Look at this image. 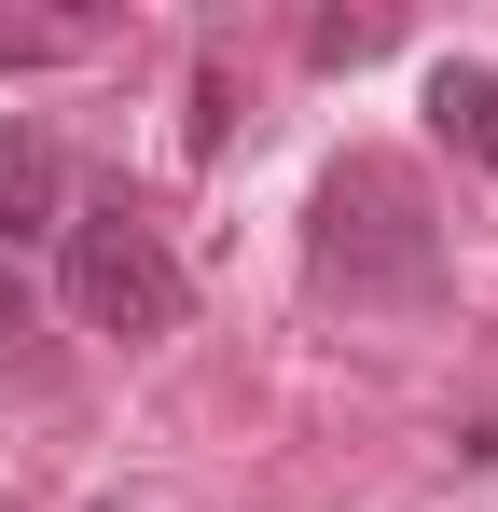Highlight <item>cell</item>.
I'll return each mask as SVG.
<instances>
[{"label": "cell", "mask_w": 498, "mask_h": 512, "mask_svg": "<svg viewBox=\"0 0 498 512\" xmlns=\"http://www.w3.org/2000/svg\"><path fill=\"white\" fill-rule=\"evenodd\" d=\"M56 222H70V153L42 125H0V263L28 236H56Z\"/></svg>", "instance_id": "3957f363"}, {"label": "cell", "mask_w": 498, "mask_h": 512, "mask_svg": "<svg viewBox=\"0 0 498 512\" xmlns=\"http://www.w3.org/2000/svg\"><path fill=\"white\" fill-rule=\"evenodd\" d=\"M42 333V291H28V263H0V360Z\"/></svg>", "instance_id": "52a82bcc"}, {"label": "cell", "mask_w": 498, "mask_h": 512, "mask_svg": "<svg viewBox=\"0 0 498 512\" xmlns=\"http://www.w3.org/2000/svg\"><path fill=\"white\" fill-rule=\"evenodd\" d=\"M56 291H70L83 333H111V346L180 333V250H166L125 194H97V208H70V222H56Z\"/></svg>", "instance_id": "7a4b0ae2"}, {"label": "cell", "mask_w": 498, "mask_h": 512, "mask_svg": "<svg viewBox=\"0 0 498 512\" xmlns=\"http://www.w3.org/2000/svg\"><path fill=\"white\" fill-rule=\"evenodd\" d=\"M305 263H319V291L346 305V319H415V305L443 291V222H429L415 167L346 153V167L319 180V236H305Z\"/></svg>", "instance_id": "6da1fadb"}, {"label": "cell", "mask_w": 498, "mask_h": 512, "mask_svg": "<svg viewBox=\"0 0 498 512\" xmlns=\"http://www.w3.org/2000/svg\"><path fill=\"white\" fill-rule=\"evenodd\" d=\"M429 125L471 153V167H498V70H471V56H443L429 70Z\"/></svg>", "instance_id": "277c9868"}, {"label": "cell", "mask_w": 498, "mask_h": 512, "mask_svg": "<svg viewBox=\"0 0 498 512\" xmlns=\"http://www.w3.org/2000/svg\"><path fill=\"white\" fill-rule=\"evenodd\" d=\"M222 125H236V70L208 56V70H194V111H180V153H222Z\"/></svg>", "instance_id": "5b68a950"}, {"label": "cell", "mask_w": 498, "mask_h": 512, "mask_svg": "<svg viewBox=\"0 0 498 512\" xmlns=\"http://www.w3.org/2000/svg\"><path fill=\"white\" fill-rule=\"evenodd\" d=\"M305 56H319V70H360V56H388V14H319V28H305Z\"/></svg>", "instance_id": "8992f818"}]
</instances>
